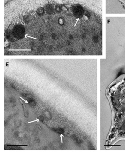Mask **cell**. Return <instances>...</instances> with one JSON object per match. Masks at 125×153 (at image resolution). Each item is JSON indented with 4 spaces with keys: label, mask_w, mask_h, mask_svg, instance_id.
I'll return each instance as SVG.
<instances>
[{
    "label": "cell",
    "mask_w": 125,
    "mask_h": 153,
    "mask_svg": "<svg viewBox=\"0 0 125 153\" xmlns=\"http://www.w3.org/2000/svg\"><path fill=\"white\" fill-rule=\"evenodd\" d=\"M9 51H29L31 50L29 49H11L9 50Z\"/></svg>",
    "instance_id": "cell-1"
},
{
    "label": "cell",
    "mask_w": 125,
    "mask_h": 153,
    "mask_svg": "<svg viewBox=\"0 0 125 153\" xmlns=\"http://www.w3.org/2000/svg\"><path fill=\"white\" fill-rule=\"evenodd\" d=\"M37 121V120H34V121H31V122H28V123H32L33 122H35V121Z\"/></svg>",
    "instance_id": "cell-2"
},
{
    "label": "cell",
    "mask_w": 125,
    "mask_h": 153,
    "mask_svg": "<svg viewBox=\"0 0 125 153\" xmlns=\"http://www.w3.org/2000/svg\"><path fill=\"white\" fill-rule=\"evenodd\" d=\"M121 0L122 2H123V3H124L125 4V0Z\"/></svg>",
    "instance_id": "cell-3"
},
{
    "label": "cell",
    "mask_w": 125,
    "mask_h": 153,
    "mask_svg": "<svg viewBox=\"0 0 125 153\" xmlns=\"http://www.w3.org/2000/svg\"><path fill=\"white\" fill-rule=\"evenodd\" d=\"M19 97L21 98V99H22V100H23L24 101H26V100H25L23 98H22V97Z\"/></svg>",
    "instance_id": "cell-4"
},
{
    "label": "cell",
    "mask_w": 125,
    "mask_h": 153,
    "mask_svg": "<svg viewBox=\"0 0 125 153\" xmlns=\"http://www.w3.org/2000/svg\"><path fill=\"white\" fill-rule=\"evenodd\" d=\"M27 36L28 37H30V38H33V39H36V38H33V37H30V36Z\"/></svg>",
    "instance_id": "cell-5"
},
{
    "label": "cell",
    "mask_w": 125,
    "mask_h": 153,
    "mask_svg": "<svg viewBox=\"0 0 125 153\" xmlns=\"http://www.w3.org/2000/svg\"><path fill=\"white\" fill-rule=\"evenodd\" d=\"M36 120H37V122H39V119H37V118H36Z\"/></svg>",
    "instance_id": "cell-6"
},
{
    "label": "cell",
    "mask_w": 125,
    "mask_h": 153,
    "mask_svg": "<svg viewBox=\"0 0 125 153\" xmlns=\"http://www.w3.org/2000/svg\"><path fill=\"white\" fill-rule=\"evenodd\" d=\"M25 103H28V101H27V100H26V101L25 102Z\"/></svg>",
    "instance_id": "cell-7"
}]
</instances>
